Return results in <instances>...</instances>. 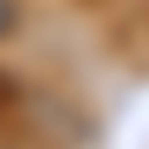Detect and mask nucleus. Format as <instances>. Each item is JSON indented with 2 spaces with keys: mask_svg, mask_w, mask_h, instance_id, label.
I'll return each instance as SVG.
<instances>
[{
  "mask_svg": "<svg viewBox=\"0 0 149 149\" xmlns=\"http://www.w3.org/2000/svg\"><path fill=\"white\" fill-rule=\"evenodd\" d=\"M17 33V0H0V39Z\"/></svg>",
  "mask_w": 149,
  "mask_h": 149,
  "instance_id": "1",
  "label": "nucleus"
}]
</instances>
